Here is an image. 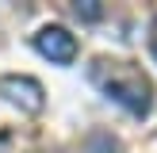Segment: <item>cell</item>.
I'll return each instance as SVG.
<instances>
[{"label":"cell","mask_w":157,"mask_h":153,"mask_svg":"<svg viewBox=\"0 0 157 153\" xmlns=\"http://www.w3.org/2000/svg\"><path fill=\"white\" fill-rule=\"evenodd\" d=\"M88 80L104 92L107 99H115L119 107H127L130 115L146 119L153 107V84L142 69H134L130 61H119V58H96L88 65Z\"/></svg>","instance_id":"1"},{"label":"cell","mask_w":157,"mask_h":153,"mask_svg":"<svg viewBox=\"0 0 157 153\" xmlns=\"http://www.w3.org/2000/svg\"><path fill=\"white\" fill-rule=\"evenodd\" d=\"M0 96L12 107H19L23 115H38L46 107V92H42V84L35 76H15V73L0 76Z\"/></svg>","instance_id":"2"},{"label":"cell","mask_w":157,"mask_h":153,"mask_svg":"<svg viewBox=\"0 0 157 153\" xmlns=\"http://www.w3.org/2000/svg\"><path fill=\"white\" fill-rule=\"evenodd\" d=\"M35 50L42 54V58H50L54 65H73V58H77V38L69 35L65 27L50 23V27H42L35 35Z\"/></svg>","instance_id":"3"},{"label":"cell","mask_w":157,"mask_h":153,"mask_svg":"<svg viewBox=\"0 0 157 153\" xmlns=\"http://www.w3.org/2000/svg\"><path fill=\"white\" fill-rule=\"evenodd\" d=\"M73 15L84 19V23H96V19H104V4H100V0H77V4H73Z\"/></svg>","instance_id":"4"},{"label":"cell","mask_w":157,"mask_h":153,"mask_svg":"<svg viewBox=\"0 0 157 153\" xmlns=\"http://www.w3.org/2000/svg\"><path fill=\"white\" fill-rule=\"evenodd\" d=\"M150 50H153V58H157V15H153V27H150Z\"/></svg>","instance_id":"5"}]
</instances>
